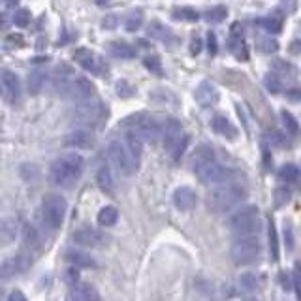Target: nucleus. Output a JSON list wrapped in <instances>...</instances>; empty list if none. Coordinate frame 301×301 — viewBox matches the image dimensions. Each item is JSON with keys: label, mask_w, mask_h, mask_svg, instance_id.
Returning a JSON list of instances; mask_svg holds the SVG:
<instances>
[{"label": "nucleus", "mask_w": 301, "mask_h": 301, "mask_svg": "<svg viewBox=\"0 0 301 301\" xmlns=\"http://www.w3.org/2000/svg\"><path fill=\"white\" fill-rule=\"evenodd\" d=\"M83 168H85V160H83L81 154H76V153L62 154L60 158H57L51 164L49 179L55 186L70 188L81 177Z\"/></svg>", "instance_id": "nucleus-1"}, {"label": "nucleus", "mask_w": 301, "mask_h": 301, "mask_svg": "<svg viewBox=\"0 0 301 301\" xmlns=\"http://www.w3.org/2000/svg\"><path fill=\"white\" fill-rule=\"evenodd\" d=\"M246 192L241 185L236 183H224L209 192L205 198V205L211 213H226L232 207H236L237 203L245 200Z\"/></svg>", "instance_id": "nucleus-2"}, {"label": "nucleus", "mask_w": 301, "mask_h": 301, "mask_svg": "<svg viewBox=\"0 0 301 301\" xmlns=\"http://www.w3.org/2000/svg\"><path fill=\"white\" fill-rule=\"evenodd\" d=\"M230 228L239 237L258 234L262 230V222H260L256 205H245V207L237 209L236 213L230 217Z\"/></svg>", "instance_id": "nucleus-3"}, {"label": "nucleus", "mask_w": 301, "mask_h": 301, "mask_svg": "<svg viewBox=\"0 0 301 301\" xmlns=\"http://www.w3.org/2000/svg\"><path fill=\"white\" fill-rule=\"evenodd\" d=\"M230 256L236 265H251V263L258 262V258L262 256V243L258 237L245 236L232 245Z\"/></svg>", "instance_id": "nucleus-4"}, {"label": "nucleus", "mask_w": 301, "mask_h": 301, "mask_svg": "<svg viewBox=\"0 0 301 301\" xmlns=\"http://www.w3.org/2000/svg\"><path fill=\"white\" fill-rule=\"evenodd\" d=\"M68 203L59 194H47L42 202V219L49 230H59L66 219Z\"/></svg>", "instance_id": "nucleus-5"}, {"label": "nucleus", "mask_w": 301, "mask_h": 301, "mask_svg": "<svg viewBox=\"0 0 301 301\" xmlns=\"http://www.w3.org/2000/svg\"><path fill=\"white\" fill-rule=\"evenodd\" d=\"M108 154H110V160L113 162V166L122 175H134V171L137 170V162L122 143L111 141L110 147H108Z\"/></svg>", "instance_id": "nucleus-6"}, {"label": "nucleus", "mask_w": 301, "mask_h": 301, "mask_svg": "<svg viewBox=\"0 0 301 301\" xmlns=\"http://www.w3.org/2000/svg\"><path fill=\"white\" fill-rule=\"evenodd\" d=\"M108 113V110L104 108L102 102H91L88 100H83L74 108L72 111V117L77 120V122H83V125H96L98 120H102Z\"/></svg>", "instance_id": "nucleus-7"}, {"label": "nucleus", "mask_w": 301, "mask_h": 301, "mask_svg": "<svg viewBox=\"0 0 301 301\" xmlns=\"http://www.w3.org/2000/svg\"><path fill=\"white\" fill-rule=\"evenodd\" d=\"M74 60L81 66L83 70L91 72V74H94V76H98V77H105L108 76V72H110V68L105 64V60L91 49H77L76 53H74Z\"/></svg>", "instance_id": "nucleus-8"}, {"label": "nucleus", "mask_w": 301, "mask_h": 301, "mask_svg": "<svg viewBox=\"0 0 301 301\" xmlns=\"http://www.w3.org/2000/svg\"><path fill=\"white\" fill-rule=\"evenodd\" d=\"M194 173L203 185H219L230 177V170L219 164L217 160H211V162H205V164L194 168Z\"/></svg>", "instance_id": "nucleus-9"}, {"label": "nucleus", "mask_w": 301, "mask_h": 301, "mask_svg": "<svg viewBox=\"0 0 301 301\" xmlns=\"http://www.w3.org/2000/svg\"><path fill=\"white\" fill-rule=\"evenodd\" d=\"M181 137H183V126H181L179 120L175 117H164L162 119V136H160V139H162V145H164L168 153H171L175 149V145L181 141Z\"/></svg>", "instance_id": "nucleus-10"}, {"label": "nucleus", "mask_w": 301, "mask_h": 301, "mask_svg": "<svg viewBox=\"0 0 301 301\" xmlns=\"http://www.w3.org/2000/svg\"><path fill=\"white\" fill-rule=\"evenodd\" d=\"M64 94H68L72 100L76 102H83V100H88L94 96V85L88 81L87 77L83 76H74L66 87Z\"/></svg>", "instance_id": "nucleus-11"}, {"label": "nucleus", "mask_w": 301, "mask_h": 301, "mask_svg": "<svg viewBox=\"0 0 301 301\" xmlns=\"http://www.w3.org/2000/svg\"><path fill=\"white\" fill-rule=\"evenodd\" d=\"M0 88H2V96H4L10 104H15L21 98V83L19 77L13 72H2L0 76Z\"/></svg>", "instance_id": "nucleus-12"}, {"label": "nucleus", "mask_w": 301, "mask_h": 301, "mask_svg": "<svg viewBox=\"0 0 301 301\" xmlns=\"http://www.w3.org/2000/svg\"><path fill=\"white\" fill-rule=\"evenodd\" d=\"M28 265H30V260H28L27 254L6 258L4 262L0 263V279H11L15 275H21Z\"/></svg>", "instance_id": "nucleus-13"}, {"label": "nucleus", "mask_w": 301, "mask_h": 301, "mask_svg": "<svg viewBox=\"0 0 301 301\" xmlns=\"http://www.w3.org/2000/svg\"><path fill=\"white\" fill-rule=\"evenodd\" d=\"M134 130H137V134L143 137V141H145V139L151 143L158 141L160 136H162V119L147 117V119L139 120Z\"/></svg>", "instance_id": "nucleus-14"}, {"label": "nucleus", "mask_w": 301, "mask_h": 301, "mask_svg": "<svg viewBox=\"0 0 301 301\" xmlns=\"http://www.w3.org/2000/svg\"><path fill=\"white\" fill-rule=\"evenodd\" d=\"M64 145L72 149H91L94 147V136L91 130L76 128L64 136Z\"/></svg>", "instance_id": "nucleus-15"}, {"label": "nucleus", "mask_w": 301, "mask_h": 301, "mask_svg": "<svg viewBox=\"0 0 301 301\" xmlns=\"http://www.w3.org/2000/svg\"><path fill=\"white\" fill-rule=\"evenodd\" d=\"M74 243L79 246H87V249H94V246H100L104 243V236L100 234L98 230H94V228H79V230L74 232V236H72Z\"/></svg>", "instance_id": "nucleus-16"}, {"label": "nucleus", "mask_w": 301, "mask_h": 301, "mask_svg": "<svg viewBox=\"0 0 301 301\" xmlns=\"http://www.w3.org/2000/svg\"><path fill=\"white\" fill-rule=\"evenodd\" d=\"M194 98L202 108H213L219 102V91H217L213 83L202 81L194 91Z\"/></svg>", "instance_id": "nucleus-17"}, {"label": "nucleus", "mask_w": 301, "mask_h": 301, "mask_svg": "<svg viewBox=\"0 0 301 301\" xmlns=\"http://www.w3.org/2000/svg\"><path fill=\"white\" fill-rule=\"evenodd\" d=\"M147 36L149 38L156 40V42H162L166 45H175L179 44V38H177L173 30L168 28L166 25H162L160 21H153L151 25L147 27Z\"/></svg>", "instance_id": "nucleus-18"}, {"label": "nucleus", "mask_w": 301, "mask_h": 301, "mask_svg": "<svg viewBox=\"0 0 301 301\" xmlns=\"http://www.w3.org/2000/svg\"><path fill=\"white\" fill-rule=\"evenodd\" d=\"M198 203V194L190 186H179L173 192V205L179 211H192Z\"/></svg>", "instance_id": "nucleus-19"}, {"label": "nucleus", "mask_w": 301, "mask_h": 301, "mask_svg": "<svg viewBox=\"0 0 301 301\" xmlns=\"http://www.w3.org/2000/svg\"><path fill=\"white\" fill-rule=\"evenodd\" d=\"M23 243H25L28 256H34V254H38L42 251V236L36 230V226L30 224V222L23 226Z\"/></svg>", "instance_id": "nucleus-20"}, {"label": "nucleus", "mask_w": 301, "mask_h": 301, "mask_svg": "<svg viewBox=\"0 0 301 301\" xmlns=\"http://www.w3.org/2000/svg\"><path fill=\"white\" fill-rule=\"evenodd\" d=\"M228 49L230 53L237 57L241 60H249V53H246V45L243 42V36L239 34V23H236L232 27V34H230V42H228Z\"/></svg>", "instance_id": "nucleus-21"}, {"label": "nucleus", "mask_w": 301, "mask_h": 301, "mask_svg": "<svg viewBox=\"0 0 301 301\" xmlns=\"http://www.w3.org/2000/svg\"><path fill=\"white\" fill-rule=\"evenodd\" d=\"M211 126H213V130L217 132L219 136H224V137H228V139H236L237 128L232 125L224 115H215L213 120H211Z\"/></svg>", "instance_id": "nucleus-22"}, {"label": "nucleus", "mask_w": 301, "mask_h": 301, "mask_svg": "<svg viewBox=\"0 0 301 301\" xmlns=\"http://www.w3.org/2000/svg\"><path fill=\"white\" fill-rule=\"evenodd\" d=\"M211 160H215V151H213V147H211V145H207V143H202V145H198V147L194 149L192 156H190L192 170H194V168H198V166L205 164V162H211Z\"/></svg>", "instance_id": "nucleus-23"}, {"label": "nucleus", "mask_w": 301, "mask_h": 301, "mask_svg": "<svg viewBox=\"0 0 301 301\" xmlns=\"http://www.w3.org/2000/svg\"><path fill=\"white\" fill-rule=\"evenodd\" d=\"M98 297L100 294L91 285H74L72 292L68 294V299H74V301H91V299H98Z\"/></svg>", "instance_id": "nucleus-24"}, {"label": "nucleus", "mask_w": 301, "mask_h": 301, "mask_svg": "<svg viewBox=\"0 0 301 301\" xmlns=\"http://www.w3.org/2000/svg\"><path fill=\"white\" fill-rule=\"evenodd\" d=\"M96 183H98L100 190L105 192L108 196H111L115 192V181H113V173H111L110 166H102L96 173Z\"/></svg>", "instance_id": "nucleus-25"}, {"label": "nucleus", "mask_w": 301, "mask_h": 301, "mask_svg": "<svg viewBox=\"0 0 301 301\" xmlns=\"http://www.w3.org/2000/svg\"><path fill=\"white\" fill-rule=\"evenodd\" d=\"M108 51H110L111 57L120 60H128L136 57V49L130 44H126V42H110L108 44Z\"/></svg>", "instance_id": "nucleus-26"}, {"label": "nucleus", "mask_w": 301, "mask_h": 301, "mask_svg": "<svg viewBox=\"0 0 301 301\" xmlns=\"http://www.w3.org/2000/svg\"><path fill=\"white\" fill-rule=\"evenodd\" d=\"M126 145L125 147L128 149V153L132 154V156H134V160H139V156H141V151H143V137L139 136V134H137V130H134V128H132V130H128L126 132Z\"/></svg>", "instance_id": "nucleus-27"}, {"label": "nucleus", "mask_w": 301, "mask_h": 301, "mask_svg": "<svg viewBox=\"0 0 301 301\" xmlns=\"http://www.w3.org/2000/svg\"><path fill=\"white\" fill-rule=\"evenodd\" d=\"M45 79H47V76H45L44 70H32L30 72V74H28V79H27L28 93L32 94V96H36V94L42 93V91H44V85H45Z\"/></svg>", "instance_id": "nucleus-28"}, {"label": "nucleus", "mask_w": 301, "mask_h": 301, "mask_svg": "<svg viewBox=\"0 0 301 301\" xmlns=\"http://www.w3.org/2000/svg\"><path fill=\"white\" fill-rule=\"evenodd\" d=\"M66 260L74 265V268H93L94 265V260L88 256L87 252H81V251H70L66 252Z\"/></svg>", "instance_id": "nucleus-29"}, {"label": "nucleus", "mask_w": 301, "mask_h": 301, "mask_svg": "<svg viewBox=\"0 0 301 301\" xmlns=\"http://www.w3.org/2000/svg\"><path fill=\"white\" fill-rule=\"evenodd\" d=\"M100 226H113L119 220V209L115 205H105L98 211V217H96Z\"/></svg>", "instance_id": "nucleus-30"}, {"label": "nucleus", "mask_w": 301, "mask_h": 301, "mask_svg": "<svg viewBox=\"0 0 301 301\" xmlns=\"http://www.w3.org/2000/svg\"><path fill=\"white\" fill-rule=\"evenodd\" d=\"M279 179L282 181V183H286V185H296L297 179H299V168H297L296 164H290V162L285 166H280Z\"/></svg>", "instance_id": "nucleus-31"}, {"label": "nucleus", "mask_w": 301, "mask_h": 301, "mask_svg": "<svg viewBox=\"0 0 301 301\" xmlns=\"http://www.w3.org/2000/svg\"><path fill=\"white\" fill-rule=\"evenodd\" d=\"M171 17L175 21H188V23H196L200 19V13H198L194 8L190 6H181V8H175L171 11Z\"/></svg>", "instance_id": "nucleus-32"}, {"label": "nucleus", "mask_w": 301, "mask_h": 301, "mask_svg": "<svg viewBox=\"0 0 301 301\" xmlns=\"http://www.w3.org/2000/svg\"><path fill=\"white\" fill-rule=\"evenodd\" d=\"M15 236V222L10 219L0 220V245H8Z\"/></svg>", "instance_id": "nucleus-33"}, {"label": "nucleus", "mask_w": 301, "mask_h": 301, "mask_svg": "<svg viewBox=\"0 0 301 301\" xmlns=\"http://www.w3.org/2000/svg\"><path fill=\"white\" fill-rule=\"evenodd\" d=\"M280 119H282V125H285V130L288 136L296 137L297 134H299V122H297V119L292 115L290 111H286V110L280 111Z\"/></svg>", "instance_id": "nucleus-34"}, {"label": "nucleus", "mask_w": 301, "mask_h": 301, "mask_svg": "<svg viewBox=\"0 0 301 301\" xmlns=\"http://www.w3.org/2000/svg\"><path fill=\"white\" fill-rule=\"evenodd\" d=\"M258 25L263 28V30H268V32H273V34H279L282 30V19L277 15H268V17H262V19H258Z\"/></svg>", "instance_id": "nucleus-35"}, {"label": "nucleus", "mask_w": 301, "mask_h": 301, "mask_svg": "<svg viewBox=\"0 0 301 301\" xmlns=\"http://www.w3.org/2000/svg\"><path fill=\"white\" fill-rule=\"evenodd\" d=\"M273 74H277L279 77H296L297 70H296V66L290 64V62L277 59L273 62Z\"/></svg>", "instance_id": "nucleus-36"}, {"label": "nucleus", "mask_w": 301, "mask_h": 301, "mask_svg": "<svg viewBox=\"0 0 301 301\" xmlns=\"http://www.w3.org/2000/svg\"><path fill=\"white\" fill-rule=\"evenodd\" d=\"M269 249H271L273 262H279V237H277V228L273 220H269Z\"/></svg>", "instance_id": "nucleus-37"}, {"label": "nucleus", "mask_w": 301, "mask_h": 301, "mask_svg": "<svg viewBox=\"0 0 301 301\" xmlns=\"http://www.w3.org/2000/svg\"><path fill=\"white\" fill-rule=\"evenodd\" d=\"M141 25H143V11L137 10V11H132L130 15L126 17L125 28L128 32H136V30H139Z\"/></svg>", "instance_id": "nucleus-38"}, {"label": "nucleus", "mask_w": 301, "mask_h": 301, "mask_svg": "<svg viewBox=\"0 0 301 301\" xmlns=\"http://www.w3.org/2000/svg\"><path fill=\"white\" fill-rule=\"evenodd\" d=\"M226 15H228V8H224V6H215V8L205 11V19L209 23H222Z\"/></svg>", "instance_id": "nucleus-39"}, {"label": "nucleus", "mask_w": 301, "mask_h": 301, "mask_svg": "<svg viewBox=\"0 0 301 301\" xmlns=\"http://www.w3.org/2000/svg\"><path fill=\"white\" fill-rule=\"evenodd\" d=\"M268 139H269V143H271L273 147H280V149H288V147H290V141H288L286 134H282V132H279V130L269 132Z\"/></svg>", "instance_id": "nucleus-40"}, {"label": "nucleus", "mask_w": 301, "mask_h": 301, "mask_svg": "<svg viewBox=\"0 0 301 301\" xmlns=\"http://www.w3.org/2000/svg\"><path fill=\"white\" fill-rule=\"evenodd\" d=\"M143 64H145V68H147L151 74H154V76L160 77L162 74H164V72H162V60H160V57H156V55L145 57Z\"/></svg>", "instance_id": "nucleus-41"}, {"label": "nucleus", "mask_w": 301, "mask_h": 301, "mask_svg": "<svg viewBox=\"0 0 301 301\" xmlns=\"http://www.w3.org/2000/svg\"><path fill=\"white\" fill-rule=\"evenodd\" d=\"M239 285L243 286L246 292H256L258 286H260V280H258V277L254 273H245V275H241Z\"/></svg>", "instance_id": "nucleus-42"}, {"label": "nucleus", "mask_w": 301, "mask_h": 301, "mask_svg": "<svg viewBox=\"0 0 301 301\" xmlns=\"http://www.w3.org/2000/svg\"><path fill=\"white\" fill-rule=\"evenodd\" d=\"M263 85H265V88H268L269 93H280V88H282V81H280V77L277 76V74H269V76H265V79H263Z\"/></svg>", "instance_id": "nucleus-43"}, {"label": "nucleus", "mask_w": 301, "mask_h": 301, "mask_svg": "<svg viewBox=\"0 0 301 301\" xmlns=\"http://www.w3.org/2000/svg\"><path fill=\"white\" fill-rule=\"evenodd\" d=\"M115 88H117V94H119L120 98H130V96H134V94H136V88L132 87V85L126 81V79H120V81H117Z\"/></svg>", "instance_id": "nucleus-44"}, {"label": "nucleus", "mask_w": 301, "mask_h": 301, "mask_svg": "<svg viewBox=\"0 0 301 301\" xmlns=\"http://www.w3.org/2000/svg\"><path fill=\"white\" fill-rule=\"evenodd\" d=\"M11 21L15 23V27L19 28H25L30 23V11L25 10V8H21V10H17L15 11V15H13V19Z\"/></svg>", "instance_id": "nucleus-45"}, {"label": "nucleus", "mask_w": 301, "mask_h": 301, "mask_svg": "<svg viewBox=\"0 0 301 301\" xmlns=\"http://www.w3.org/2000/svg\"><path fill=\"white\" fill-rule=\"evenodd\" d=\"M258 44H260V49L263 53H275V51L279 49V42L277 40H271V38H260L258 40Z\"/></svg>", "instance_id": "nucleus-46"}, {"label": "nucleus", "mask_w": 301, "mask_h": 301, "mask_svg": "<svg viewBox=\"0 0 301 301\" xmlns=\"http://www.w3.org/2000/svg\"><path fill=\"white\" fill-rule=\"evenodd\" d=\"M290 202V190L288 188H277L275 190V205L277 207H282Z\"/></svg>", "instance_id": "nucleus-47"}, {"label": "nucleus", "mask_w": 301, "mask_h": 301, "mask_svg": "<svg viewBox=\"0 0 301 301\" xmlns=\"http://www.w3.org/2000/svg\"><path fill=\"white\" fill-rule=\"evenodd\" d=\"M285 243L288 251H294V226H292V222H285Z\"/></svg>", "instance_id": "nucleus-48"}, {"label": "nucleus", "mask_w": 301, "mask_h": 301, "mask_svg": "<svg viewBox=\"0 0 301 301\" xmlns=\"http://www.w3.org/2000/svg\"><path fill=\"white\" fill-rule=\"evenodd\" d=\"M262 158H263V168L269 171L273 168V156H271V149H269L265 143L262 145Z\"/></svg>", "instance_id": "nucleus-49"}, {"label": "nucleus", "mask_w": 301, "mask_h": 301, "mask_svg": "<svg viewBox=\"0 0 301 301\" xmlns=\"http://www.w3.org/2000/svg\"><path fill=\"white\" fill-rule=\"evenodd\" d=\"M6 45H10V47H23L25 45V38H23L21 34H10L6 38Z\"/></svg>", "instance_id": "nucleus-50"}, {"label": "nucleus", "mask_w": 301, "mask_h": 301, "mask_svg": "<svg viewBox=\"0 0 301 301\" xmlns=\"http://www.w3.org/2000/svg\"><path fill=\"white\" fill-rule=\"evenodd\" d=\"M207 49H209V55L215 57L219 53V45H217V34L215 32H209L207 34Z\"/></svg>", "instance_id": "nucleus-51"}, {"label": "nucleus", "mask_w": 301, "mask_h": 301, "mask_svg": "<svg viewBox=\"0 0 301 301\" xmlns=\"http://www.w3.org/2000/svg\"><path fill=\"white\" fill-rule=\"evenodd\" d=\"M294 288H296V296L297 299H301V277H299V263H296V269H294Z\"/></svg>", "instance_id": "nucleus-52"}, {"label": "nucleus", "mask_w": 301, "mask_h": 301, "mask_svg": "<svg viewBox=\"0 0 301 301\" xmlns=\"http://www.w3.org/2000/svg\"><path fill=\"white\" fill-rule=\"evenodd\" d=\"M202 51V40L198 38H192V42H190V55H198Z\"/></svg>", "instance_id": "nucleus-53"}, {"label": "nucleus", "mask_w": 301, "mask_h": 301, "mask_svg": "<svg viewBox=\"0 0 301 301\" xmlns=\"http://www.w3.org/2000/svg\"><path fill=\"white\" fill-rule=\"evenodd\" d=\"M66 279H68V282H72V285H76L77 279H79L77 268H70V269H68V271H66Z\"/></svg>", "instance_id": "nucleus-54"}, {"label": "nucleus", "mask_w": 301, "mask_h": 301, "mask_svg": "<svg viewBox=\"0 0 301 301\" xmlns=\"http://www.w3.org/2000/svg\"><path fill=\"white\" fill-rule=\"evenodd\" d=\"M279 280H280V285H282V288H285V290H290V288H292L290 279H288L286 271H280V273H279Z\"/></svg>", "instance_id": "nucleus-55"}, {"label": "nucleus", "mask_w": 301, "mask_h": 301, "mask_svg": "<svg viewBox=\"0 0 301 301\" xmlns=\"http://www.w3.org/2000/svg\"><path fill=\"white\" fill-rule=\"evenodd\" d=\"M8 299H10V301H15V299H19V301H27V296H25V294H21L19 290H13V292L10 294V296H8Z\"/></svg>", "instance_id": "nucleus-56"}, {"label": "nucleus", "mask_w": 301, "mask_h": 301, "mask_svg": "<svg viewBox=\"0 0 301 301\" xmlns=\"http://www.w3.org/2000/svg\"><path fill=\"white\" fill-rule=\"evenodd\" d=\"M8 25H10V19H8V15H6V13H0V32H2V30H6V28H8Z\"/></svg>", "instance_id": "nucleus-57"}, {"label": "nucleus", "mask_w": 301, "mask_h": 301, "mask_svg": "<svg viewBox=\"0 0 301 301\" xmlns=\"http://www.w3.org/2000/svg\"><path fill=\"white\" fill-rule=\"evenodd\" d=\"M115 23H117V17L115 15H110L108 19H104V23H102V25H104L105 28H111V27H115Z\"/></svg>", "instance_id": "nucleus-58"}, {"label": "nucleus", "mask_w": 301, "mask_h": 301, "mask_svg": "<svg viewBox=\"0 0 301 301\" xmlns=\"http://www.w3.org/2000/svg\"><path fill=\"white\" fill-rule=\"evenodd\" d=\"M286 96L290 100H294V102H297L299 100V91L297 88H292V91H286Z\"/></svg>", "instance_id": "nucleus-59"}, {"label": "nucleus", "mask_w": 301, "mask_h": 301, "mask_svg": "<svg viewBox=\"0 0 301 301\" xmlns=\"http://www.w3.org/2000/svg\"><path fill=\"white\" fill-rule=\"evenodd\" d=\"M292 53H299V42L297 40L292 42Z\"/></svg>", "instance_id": "nucleus-60"}, {"label": "nucleus", "mask_w": 301, "mask_h": 301, "mask_svg": "<svg viewBox=\"0 0 301 301\" xmlns=\"http://www.w3.org/2000/svg\"><path fill=\"white\" fill-rule=\"evenodd\" d=\"M6 2H8V6H15L19 0H6Z\"/></svg>", "instance_id": "nucleus-61"}]
</instances>
